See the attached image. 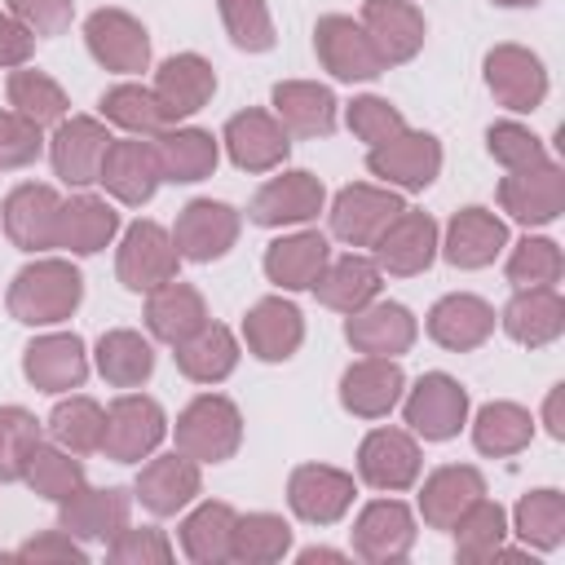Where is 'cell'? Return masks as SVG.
<instances>
[{
	"label": "cell",
	"mask_w": 565,
	"mask_h": 565,
	"mask_svg": "<svg viewBox=\"0 0 565 565\" xmlns=\"http://www.w3.org/2000/svg\"><path fill=\"white\" fill-rule=\"evenodd\" d=\"M225 35L234 40V49L243 53H269L274 49V18L265 9V0H216Z\"/></svg>",
	"instance_id": "db71d44e"
},
{
	"label": "cell",
	"mask_w": 565,
	"mask_h": 565,
	"mask_svg": "<svg viewBox=\"0 0 565 565\" xmlns=\"http://www.w3.org/2000/svg\"><path fill=\"white\" fill-rule=\"evenodd\" d=\"M402 194H393L388 185H371V181H353L331 199V238H340L344 247H371L388 221L402 212Z\"/></svg>",
	"instance_id": "8992f818"
},
{
	"label": "cell",
	"mask_w": 565,
	"mask_h": 565,
	"mask_svg": "<svg viewBox=\"0 0 565 565\" xmlns=\"http://www.w3.org/2000/svg\"><path fill=\"white\" fill-rule=\"evenodd\" d=\"M203 490V472L190 455L172 450V455H154L150 463H141L137 481H132V499L150 512V516H177L181 508H190Z\"/></svg>",
	"instance_id": "7402d4cb"
},
{
	"label": "cell",
	"mask_w": 565,
	"mask_h": 565,
	"mask_svg": "<svg viewBox=\"0 0 565 565\" xmlns=\"http://www.w3.org/2000/svg\"><path fill=\"white\" fill-rule=\"evenodd\" d=\"M486 88L503 110L530 115L547 97V71H543L539 53H530L521 44H494L486 53Z\"/></svg>",
	"instance_id": "5bb4252c"
},
{
	"label": "cell",
	"mask_w": 565,
	"mask_h": 565,
	"mask_svg": "<svg viewBox=\"0 0 565 565\" xmlns=\"http://www.w3.org/2000/svg\"><path fill=\"white\" fill-rule=\"evenodd\" d=\"M353 556L366 565H393L406 561L415 547V512L402 499H371L353 521Z\"/></svg>",
	"instance_id": "4fadbf2b"
},
{
	"label": "cell",
	"mask_w": 565,
	"mask_h": 565,
	"mask_svg": "<svg viewBox=\"0 0 565 565\" xmlns=\"http://www.w3.org/2000/svg\"><path fill=\"white\" fill-rule=\"evenodd\" d=\"M22 375L40 388V393H71L84 388L88 380V349L75 331H49L35 335L22 349Z\"/></svg>",
	"instance_id": "d4e9b609"
},
{
	"label": "cell",
	"mask_w": 565,
	"mask_h": 565,
	"mask_svg": "<svg viewBox=\"0 0 565 565\" xmlns=\"http://www.w3.org/2000/svg\"><path fill=\"white\" fill-rule=\"evenodd\" d=\"M57 212H62V194L53 185H40V181H22L4 194L0 203V225H4V238L18 247V252H49L57 247Z\"/></svg>",
	"instance_id": "52a82bcc"
},
{
	"label": "cell",
	"mask_w": 565,
	"mask_h": 565,
	"mask_svg": "<svg viewBox=\"0 0 565 565\" xmlns=\"http://www.w3.org/2000/svg\"><path fill=\"white\" fill-rule=\"evenodd\" d=\"M437 247L455 269H486L508 247V225L490 207H459Z\"/></svg>",
	"instance_id": "f1b7e54d"
},
{
	"label": "cell",
	"mask_w": 565,
	"mask_h": 565,
	"mask_svg": "<svg viewBox=\"0 0 565 565\" xmlns=\"http://www.w3.org/2000/svg\"><path fill=\"white\" fill-rule=\"evenodd\" d=\"M344 124H349V132H353L358 141H366V146H384V141H393V137L406 128L402 110H397L393 102L375 97V93L353 97L349 110H344Z\"/></svg>",
	"instance_id": "11a10c76"
},
{
	"label": "cell",
	"mask_w": 565,
	"mask_h": 565,
	"mask_svg": "<svg viewBox=\"0 0 565 565\" xmlns=\"http://www.w3.org/2000/svg\"><path fill=\"white\" fill-rule=\"evenodd\" d=\"M508 282L521 291V287H556L561 274H565V256L552 238L543 234H525L512 252H508V265H503Z\"/></svg>",
	"instance_id": "816d5d0a"
},
{
	"label": "cell",
	"mask_w": 565,
	"mask_h": 565,
	"mask_svg": "<svg viewBox=\"0 0 565 565\" xmlns=\"http://www.w3.org/2000/svg\"><path fill=\"white\" fill-rule=\"evenodd\" d=\"M79 300H84V278L62 256H44L18 269L4 296L9 318L22 327H57L79 309Z\"/></svg>",
	"instance_id": "6da1fadb"
},
{
	"label": "cell",
	"mask_w": 565,
	"mask_h": 565,
	"mask_svg": "<svg viewBox=\"0 0 565 565\" xmlns=\"http://www.w3.org/2000/svg\"><path fill=\"white\" fill-rule=\"evenodd\" d=\"M353 494H358L353 472L331 463H300L287 477V508L305 525H335L353 508Z\"/></svg>",
	"instance_id": "7c38bea8"
},
{
	"label": "cell",
	"mask_w": 565,
	"mask_h": 565,
	"mask_svg": "<svg viewBox=\"0 0 565 565\" xmlns=\"http://www.w3.org/2000/svg\"><path fill=\"white\" fill-rule=\"evenodd\" d=\"M450 530H455V556L463 565H481V561H494V552L503 547V539H508V512L494 499L481 494Z\"/></svg>",
	"instance_id": "681fc988"
},
{
	"label": "cell",
	"mask_w": 565,
	"mask_h": 565,
	"mask_svg": "<svg viewBox=\"0 0 565 565\" xmlns=\"http://www.w3.org/2000/svg\"><path fill=\"white\" fill-rule=\"evenodd\" d=\"M234 521H238V512H234L230 503H221V499L199 503V508L181 521V530H177L181 552H185L194 565H225V561H230Z\"/></svg>",
	"instance_id": "b9f144b4"
},
{
	"label": "cell",
	"mask_w": 565,
	"mask_h": 565,
	"mask_svg": "<svg viewBox=\"0 0 565 565\" xmlns=\"http://www.w3.org/2000/svg\"><path fill=\"white\" fill-rule=\"evenodd\" d=\"M561 397H565V384H552L547 388V402H543V424H547V433L561 441L565 437V419H561Z\"/></svg>",
	"instance_id": "be15d7a7"
},
{
	"label": "cell",
	"mask_w": 565,
	"mask_h": 565,
	"mask_svg": "<svg viewBox=\"0 0 565 565\" xmlns=\"http://www.w3.org/2000/svg\"><path fill=\"white\" fill-rule=\"evenodd\" d=\"M274 102V119L291 132V137H331L335 132V93L327 84L313 79H282L269 93Z\"/></svg>",
	"instance_id": "836d02e7"
},
{
	"label": "cell",
	"mask_w": 565,
	"mask_h": 565,
	"mask_svg": "<svg viewBox=\"0 0 565 565\" xmlns=\"http://www.w3.org/2000/svg\"><path fill=\"white\" fill-rule=\"evenodd\" d=\"M486 494V477L472 463H446L433 468L419 486V516L428 530H450L477 499Z\"/></svg>",
	"instance_id": "d6a6232c"
},
{
	"label": "cell",
	"mask_w": 565,
	"mask_h": 565,
	"mask_svg": "<svg viewBox=\"0 0 565 565\" xmlns=\"http://www.w3.org/2000/svg\"><path fill=\"white\" fill-rule=\"evenodd\" d=\"M486 150H490V159H494V163H503L508 172H516V168H530V163L547 159L543 141H539L525 124H516V119H499V124H490V128H486Z\"/></svg>",
	"instance_id": "9f6ffc18"
},
{
	"label": "cell",
	"mask_w": 565,
	"mask_h": 565,
	"mask_svg": "<svg viewBox=\"0 0 565 565\" xmlns=\"http://www.w3.org/2000/svg\"><path fill=\"white\" fill-rule=\"evenodd\" d=\"M221 141H225L230 163L243 172H274L291 154V132L269 110H256V106L230 115L221 128Z\"/></svg>",
	"instance_id": "ffe728a7"
},
{
	"label": "cell",
	"mask_w": 565,
	"mask_h": 565,
	"mask_svg": "<svg viewBox=\"0 0 565 565\" xmlns=\"http://www.w3.org/2000/svg\"><path fill=\"white\" fill-rule=\"evenodd\" d=\"M331 260V238L318 230L282 234L265 247V278L282 291H309Z\"/></svg>",
	"instance_id": "d590c367"
},
{
	"label": "cell",
	"mask_w": 565,
	"mask_h": 565,
	"mask_svg": "<svg viewBox=\"0 0 565 565\" xmlns=\"http://www.w3.org/2000/svg\"><path fill=\"white\" fill-rule=\"evenodd\" d=\"M494 4H503V9H534L539 0H494Z\"/></svg>",
	"instance_id": "03108f58"
},
{
	"label": "cell",
	"mask_w": 565,
	"mask_h": 565,
	"mask_svg": "<svg viewBox=\"0 0 565 565\" xmlns=\"http://www.w3.org/2000/svg\"><path fill=\"white\" fill-rule=\"evenodd\" d=\"M115 137L106 132V119H93V115H66L53 137H49V159H53V172L57 181L84 190L97 181L102 172V159H106V146Z\"/></svg>",
	"instance_id": "2e32d148"
},
{
	"label": "cell",
	"mask_w": 565,
	"mask_h": 565,
	"mask_svg": "<svg viewBox=\"0 0 565 565\" xmlns=\"http://www.w3.org/2000/svg\"><path fill=\"white\" fill-rule=\"evenodd\" d=\"M419 468H424V455L415 433L406 428H371L358 446V481H366L371 490H384V494L411 490L419 481Z\"/></svg>",
	"instance_id": "9c48e42d"
},
{
	"label": "cell",
	"mask_w": 565,
	"mask_h": 565,
	"mask_svg": "<svg viewBox=\"0 0 565 565\" xmlns=\"http://www.w3.org/2000/svg\"><path fill=\"white\" fill-rule=\"evenodd\" d=\"M313 53H318L322 71H331V79H344V84H353V79H375V75L388 71V66L380 62L375 44L366 40L362 22H353V18H344V13H322V18L313 22Z\"/></svg>",
	"instance_id": "30bf717a"
},
{
	"label": "cell",
	"mask_w": 565,
	"mask_h": 565,
	"mask_svg": "<svg viewBox=\"0 0 565 565\" xmlns=\"http://www.w3.org/2000/svg\"><path fill=\"white\" fill-rule=\"evenodd\" d=\"M132 512V494L119 486H79L57 503V525L79 543H110Z\"/></svg>",
	"instance_id": "603a6c76"
},
{
	"label": "cell",
	"mask_w": 565,
	"mask_h": 565,
	"mask_svg": "<svg viewBox=\"0 0 565 565\" xmlns=\"http://www.w3.org/2000/svg\"><path fill=\"white\" fill-rule=\"evenodd\" d=\"M168 437V415L154 397L146 393H119L106 406V428H102V450L115 463H141L159 450Z\"/></svg>",
	"instance_id": "3957f363"
},
{
	"label": "cell",
	"mask_w": 565,
	"mask_h": 565,
	"mask_svg": "<svg viewBox=\"0 0 565 565\" xmlns=\"http://www.w3.org/2000/svg\"><path fill=\"white\" fill-rule=\"evenodd\" d=\"M150 146L159 159V177L172 185H194L221 163V141L207 128H163L150 137Z\"/></svg>",
	"instance_id": "e575fe53"
},
{
	"label": "cell",
	"mask_w": 565,
	"mask_h": 565,
	"mask_svg": "<svg viewBox=\"0 0 565 565\" xmlns=\"http://www.w3.org/2000/svg\"><path fill=\"white\" fill-rule=\"evenodd\" d=\"M84 44L97 66L115 75H141L150 66V35L146 26L124 9H97L84 22Z\"/></svg>",
	"instance_id": "9a60e30c"
},
{
	"label": "cell",
	"mask_w": 565,
	"mask_h": 565,
	"mask_svg": "<svg viewBox=\"0 0 565 565\" xmlns=\"http://www.w3.org/2000/svg\"><path fill=\"white\" fill-rule=\"evenodd\" d=\"M212 318H207V300L199 287L181 282V278H168L159 282L154 291H146V327L154 340L163 344H185L194 331H203Z\"/></svg>",
	"instance_id": "1f68e13d"
},
{
	"label": "cell",
	"mask_w": 565,
	"mask_h": 565,
	"mask_svg": "<svg viewBox=\"0 0 565 565\" xmlns=\"http://www.w3.org/2000/svg\"><path fill=\"white\" fill-rule=\"evenodd\" d=\"M534 437V415L516 402H486L472 419V446L490 459H508L521 455Z\"/></svg>",
	"instance_id": "7bdbcfd3"
},
{
	"label": "cell",
	"mask_w": 565,
	"mask_h": 565,
	"mask_svg": "<svg viewBox=\"0 0 565 565\" xmlns=\"http://www.w3.org/2000/svg\"><path fill=\"white\" fill-rule=\"evenodd\" d=\"M512 534L534 552H556L565 543V494L552 486L521 494L512 508Z\"/></svg>",
	"instance_id": "ee69618b"
},
{
	"label": "cell",
	"mask_w": 565,
	"mask_h": 565,
	"mask_svg": "<svg viewBox=\"0 0 565 565\" xmlns=\"http://www.w3.org/2000/svg\"><path fill=\"white\" fill-rule=\"evenodd\" d=\"M177 450L190 455L194 463H225L243 446V415L230 397L221 393H199L181 415H177Z\"/></svg>",
	"instance_id": "7a4b0ae2"
},
{
	"label": "cell",
	"mask_w": 565,
	"mask_h": 565,
	"mask_svg": "<svg viewBox=\"0 0 565 565\" xmlns=\"http://www.w3.org/2000/svg\"><path fill=\"white\" fill-rule=\"evenodd\" d=\"M380 287H384L380 265H375L371 256L349 252V256L327 260V269L318 274V282H313L309 291L318 296V305H327V309H335V313H353V309L371 305V300L380 296Z\"/></svg>",
	"instance_id": "74e56055"
},
{
	"label": "cell",
	"mask_w": 565,
	"mask_h": 565,
	"mask_svg": "<svg viewBox=\"0 0 565 565\" xmlns=\"http://www.w3.org/2000/svg\"><path fill=\"white\" fill-rule=\"evenodd\" d=\"M291 552V525L278 512H247L234 521L230 561L238 565H274Z\"/></svg>",
	"instance_id": "c3c4849f"
},
{
	"label": "cell",
	"mask_w": 565,
	"mask_h": 565,
	"mask_svg": "<svg viewBox=\"0 0 565 565\" xmlns=\"http://www.w3.org/2000/svg\"><path fill=\"white\" fill-rule=\"evenodd\" d=\"M159 159H154V146L150 137H124V141H110L106 146V159H102V172H97V185H106V194L124 207H141L154 199L159 190Z\"/></svg>",
	"instance_id": "cb8c5ba5"
},
{
	"label": "cell",
	"mask_w": 565,
	"mask_h": 565,
	"mask_svg": "<svg viewBox=\"0 0 565 565\" xmlns=\"http://www.w3.org/2000/svg\"><path fill=\"white\" fill-rule=\"evenodd\" d=\"M9 13L40 40V35H62L75 18V0H9Z\"/></svg>",
	"instance_id": "91938a15"
},
{
	"label": "cell",
	"mask_w": 565,
	"mask_h": 565,
	"mask_svg": "<svg viewBox=\"0 0 565 565\" xmlns=\"http://www.w3.org/2000/svg\"><path fill=\"white\" fill-rule=\"evenodd\" d=\"M4 93H9V106L18 115H26L31 124H40V128H57L66 119V110H71L62 84L53 75H44V71H31V66H13Z\"/></svg>",
	"instance_id": "bcb514c9"
},
{
	"label": "cell",
	"mask_w": 565,
	"mask_h": 565,
	"mask_svg": "<svg viewBox=\"0 0 565 565\" xmlns=\"http://www.w3.org/2000/svg\"><path fill=\"white\" fill-rule=\"evenodd\" d=\"M406 393V375L397 358H358L340 375V406L358 419H384Z\"/></svg>",
	"instance_id": "4316f807"
},
{
	"label": "cell",
	"mask_w": 565,
	"mask_h": 565,
	"mask_svg": "<svg viewBox=\"0 0 565 565\" xmlns=\"http://www.w3.org/2000/svg\"><path fill=\"white\" fill-rule=\"evenodd\" d=\"M499 322H503V331H508L516 344L543 349V344H552V340L565 331V300H561L556 287H521V291L503 305Z\"/></svg>",
	"instance_id": "8d00e7d4"
},
{
	"label": "cell",
	"mask_w": 565,
	"mask_h": 565,
	"mask_svg": "<svg viewBox=\"0 0 565 565\" xmlns=\"http://www.w3.org/2000/svg\"><path fill=\"white\" fill-rule=\"evenodd\" d=\"M35 446H40V419L26 406H0V486L22 481Z\"/></svg>",
	"instance_id": "f5cc1de1"
},
{
	"label": "cell",
	"mask_w": 565,
	"mask_h": 565,
	"mask_svg": "<svg viewBox=\"0 0 565 565\" xmlns=\"http://www.w3.org/2000/svg\"><path fill=\"white\" fill-rule=\"evenodd\" d=\"M44 150V128L18 115L13 106L0 110V168H26Z\"/></svg>",
	"instance_id": "680465c9"
},
{
	"label": "cell",
	"mask_w": 565,
	"mask_h": 565,
	"mask_svg": "<svg viewBox=\"0 0 565 565\" xmlns=\"http://www.w3.org/2000/svg\"><path fill=\"white\" fill-rule=\"evenodd\" d=\"M362 31L384 66H402L424 49L428 22L411 0H362Z\"/></svg>",
	"instance_id": "484cf974"
},
{
	"label": "cell",
	"mask_w": 565,
	"mask_h": 565,
	"mask_svg": "<svg viewBox=\"0 0 565 565\" xmlns=\"http://www.w3.org/2000/svg\"><path fill=\"white\" fill-rule=\"evenodd\" d=\"M305 340V318L291 300L265 296L243 313V344L260 362H287Z\"/></svg>",
	"instance_id": "f546056e"
},
{
	"label": "cell",
	"mask_w": 565,
	"mask_h": 565,
	"mask_svg": "<svg viewBox=\"0 0 565 565\" xmlns=\"http://www.w3.org/2000/svg\"><path fill=\"white\" fill-rule=\"evenodd\" d=\"M499 207L521 225H552L565 212V172L556 159H539L499 181Z\"/></svg>",
	"instance_id": "8fae6325"
},
{
	"label": "cell",
	"mask_w": 565,
	"mask_h": 565,
	"mask_svg": "<svg viewBox=\"0 0 565 565\" xmlns=\"http://www.w3.org/2000/svg\"><path fill=\"white\" fill-rule=\"evenodd\" d=\"M115 234H119V212L106 199H97V194L62 199V212H57V247H66L71 256H97L102 247H110Z\"/></svg>",
	"instance_id": "f35d334b"
},
{
	"label": "cell",
	"mask_w": 565,
	"mask_h": 565,
	"mask_svg": "<svg viewBox=\"0 0 565 565\" xmlns=\"http://www.w3.org/2000/svg\"><path fill=\"white\" fill-rule=\"evenodd\" d=\"M93 362H97V375L110 388H137V384H146L154 375V344L141 331L115 327V331H106L97 340Z\"/></svg>",
	"instance_id": "ab89813d"
},
{
	"label": "cell",
	"mask_w": 565,
	"mask_h": 565,
	"mask_svg": "<svg viewBox=\"0 0 565 565\" xmlns=\"http://www.w3.org/2000/svg\"><path fill=\"white\" fill-rule=\"evenodd\" d=\"M31 53H35V35H31L9 9H0V71L26 66Z\"/></svg>",
	"instance_id": "6125c7cd"
},
{
	"label": "cell",
	"mask_w": 565,
	"mask_h": 565,
	"mask_svg": "<svg viewBox=\"0 0 565 565\" xmlns=\"http://www.w3.org/2000/svg\"><path fill=\"white\" fill-rule=\"evenodd\" d=\"M172 358H177V371H181L185 380H194V384H221V380H230L234 366H238V340H234L230 327L207 322V327L194 331L185 344H177Z\"/></svg>",
	"instance_id": "60d3db41"
},
{
	"label": "cell",
	"mask_w": 565,
	"mask_h": 565,
	"mask_svg": "<svg viewBox=\"0 0 565 565\" xmlns=\"http://www.w3.org/2000/svg\"><path fill=\"white\" fill-rule=\"evenodd\" d=\"M44 428H49V437H53L62 450H71V455H93V450H102L106 411H102V402L75 393V397H62V402L49 411Z\"/></svg>",
	"instance_id": "7dc6e473"
},
{
	"label": "cell",
	"mask_w": 565,
	"mask_h": 565,
	"mask_svg": "<svg viewBox=\"0 0 565 565\" xmlns=\"http://www.w3.org/2000/svg\"><path fill=\"white\" fill-rule=\"evenodd\" d=\"M181 269V252L172 243V230H163L159 221H132L119 238L115 252V278L128 291H154L159 282L177 278Z\"/></svg>",
	"instance_id": "277c9868"
},
{
	"label": "cell",
	"mask_w": 565,
	"mask_h": 565,
	"mask_svg": "<svg viewBox=\"0 0 565 565\" xmlns=\"http://www.w3.org/2000/svg\"><path fill=\"white\" fill-rule=\"evenodd\" d=\"M327 207V185L296 168V172H282V177H269L252 203H247V221L252 225H265V230H278V225H305L313 221L318 212Z\"/></svg>",
	"instance_id": "ac0fdd59"
},
{
	"label": "cell",
	"mask_w": 565,
	"mask_h": 565,
	"mask_svg": "<svg viewBox=\"0 0 565 565\" xmlns=\"http://www.w3.org/2000/svg\"><path fill=\"white\" fill-rule=\"evenodd\" d=\"M424 331H428L433 344H441V349H450V353H468V349H477V344L490 340V331H494V309H490V300H481V296H472V291H450V296H441V300L428 309Z\"/></svg>",
	"instance_id": "83f0119b"
},
{
	"label": "cell",
	"mask_w": 565,
	"mask_h": 565,
	"mask_svg": "<svg viewBox=\"0 0 565 565\" xmlns=\"http://www.w3.org/2000/svg\"><path fill=\"white\" fill-rule=\"evenodd\" d=\"M106 556H110V565H168L177 552H172L163 530H154V525H141V530L124 525L106 543Z\"/></svg>",
	"instance_id": "6f0895ef"
},
{
	"label": "cell",
	"mask_w": 565,
	"mask_h": 565,
	"mask_svg": "<svg viewBox=\"0 0 565 565\" xmlns=\"http://www.w3.org/2000/svg\"><path fill=\"white\" fill-rule=\"evenodd\" d=\"M212 93H216V71L199 53H172L154 71V97H159V106L168 110L172 124L203 110L212 102Z\"/></svg>",
	"instance_id": "4dcf8cb0"
},
{
	"label": "cell",
	"mask_w": 565,
	"mask_h": 565,
	"mask_svg": "<svg viewBox=\"0 0 565 565\" xmlns=\"http://www.w3.org/2000/svg\"><path fill=\"white\" fill-rule=\"evenodd\" d=\"M402 415H406V428L415 437L450 441L468 424V388L455 375H446V371H428L402 397Z\"/></svg>",
	"instance_id": "5b68a950"
},
{
	"label": "cell",
	"mask_w": 565,
	"mask_h": 565,
	"mask_svg": "<svg viewBox=\"0 0 565 565\" xmlns=\"http://www.w3.org/2000/svg\"><path fill=\"white\" fill-rule=\"evenodd\" d=\"M97 110H102L106 124H115V128H124L132 137H154V132L172 128L168 110L159 106L154 88H146V84H115V88H106Z\"/></svg>",
	"instance_id": "f6af8a7d"
},
{
	"label": "cell",
	"mask_w": 565,
	"mask_h": 565,
	"mask_svg": "<svg viewBox=\"0 0 565 565\" xmlns=\"http://www.w3.org/2000/svg\"><path fill=\"white\" fill-rule=\"evenodd\" d=\"M238 230H243V216L230 203H221V199H190L177 212L172 243H177L181 260L212 265V260H221L238 243Z\"/></svg>",
	"instance_id": "ba28073f"
},
{
	"label": "cell",
	"mask_w": 565,
	"mask_h": 565,
	"mask_svg": "<svg viewBox=\"0 0 565 565\" xmlns=\"http://www.w3.org/2000/svg\"><path fill=\"white\" fill-rule=\"evenodd\" d=\"M22 481H26L40 499L62 503V499H71V494L84 486V463H79V455L62 450L57 441H40V446L31 450V459H26Z\"/></svg>",
	"instance_id": "f907efd6"
},
{
	"label": "cell",
	"mask_w": 565,
	"mask_h": 565,
	"mask_svg": "<svg viewBox=\"0 0 565 565\" xmlns=\"http://www.w3.org/2000/svg\"><path fill=\"white\" fill-rule=\"evenodd\" d=\"M366 168H371V177H380L384 185L424 190V185H433L437 172H441V141H437L433 132L402 128L393 141L366 150Z\"/></svg>",
	"instance_id": "e0dca14e"
},
{
	"label": "cell",
	"mask_w": 565,
	"mask_h": 565,
	"mask_svg": "<svg viewBox=\"0 0 565 565\" xmlns=\"http://www.w3.org/2000/svg\"><path fill=\"white\" fill-rule=\"evenodd\" d=\"M415 335H419V322L397 300H380L375 296L371 305L344 313V340L362 358H402V353H411Z\"/></svg>",
	"instance_id": "d6986e66"
},
{
	"label": "cell",
	"mask_w": 565,
	"mask_h": 565,
	"mask_svg": "<svg viewBox=\"0 0 565 565\" xmlns=\"http://www.w3.org/2000/svg\"><path fill=\"white\" fill-rule=\"evenodd\" d=\"M296 561H300V565H313V561H344V552H335V547H305Z\"/></svg>",
	"instance_id": "e7e4bbea"
},
{
	"label": "cell",
	"mask_w": 565,
	"mask_h": 565,
	"mask_svg": "<svg viewBox=\"0 0 565 565\" xmlns=\"http://www.w3.org/2000/svg\"><path fill=\"white\" fill-rule=\"evenodd\" d=\"M437 221L428 212H415V207H402L388 230L371 243L375 247V265L380 274H393V278H415L424 274L433 260H437Z\"/></svg>",
	"instance_id": "44dd1931"
},
{
	"label": "cell",
	"mask_w": 565,
	"mask_h": 565,
	"mask_svg": "<svg viewBox=\"0 0 565 565\" xmlns=\"http://www.w3.org/2000/svg\"><path fill=\"white\" fill-rule=\"evenodd\" d=\"M18 561H75V565H84L88 561V552L79 547V539H71L62 525L57 530H44V534H35V539H26L18 552H13Z\"/></svg>",
	"instance_id": "94428289"
}]
</instances>
